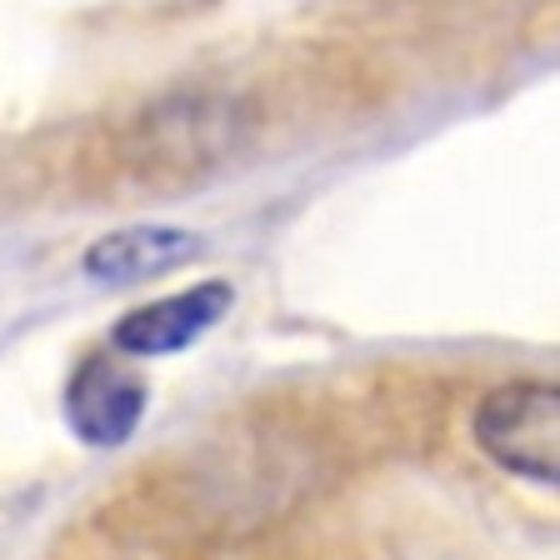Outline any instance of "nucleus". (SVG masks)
<instances>
[{
	"label": "nucleus",
	"mask_w": 560,
	"mask_h": 560,
	"mask_svg": "<svg viewBox=\"0 0 560 560\" xmlns=\"http://www.w3.org/2000/svg\"><path fill=\"white\" fill-rule=\"evenodd\" d=\"M470 435L501 470L556 490L560 480V385L505 381L470 410Z\"/></svg>",
	"instance_id": "1"
},
{
	"label": "nucleus",
	"mask_w": 560,
	"mask_h": 560,
	"mask_svg": "<svg viewBox=\"0 0 560 560\" xmlns=\"http://www.w3.org/2000/svg\"><path fill=\"white\" fill-rule=\"evenodd\" d=\"M231 305H235L231 280H200L190 291H175L126 311L110 326V346H116V355H140V361L145 355H175V350L196 346L210 326H221Z\"/></svg>",
	"instance_id": "3"
},
{
	"label": "nucleus",
	"mask_w": 560,
	"mask_h": 560,
	"mask_svg": "<svg viewBox=\"0 0 560 560\" xmlns=\"http://www.w3.org/2000/svg\"><path fill=\"white\" fill-rule=\"evenodd\" d=\"M200 235L180 225H126L85 250V276L101 285H140L200 256Z\"/></svg>",
	"instance_id": "4"
},
{
	"label": "nucleus",
	"mask_w": 560,
	"mask_h": 560,
	"mask_svg": "<svg viewBox=\"0 0 560 560\" xmlns=\"http://www.w3.org/2000/svg\"><path fill=\"white\" fill-rule=\"evenodd\" d=\"M145 406H151V385L120 355H85L66 381V425L91 451L126 445Z\"/></svg>",
	"instance_id": "2"
}]
</instances>
